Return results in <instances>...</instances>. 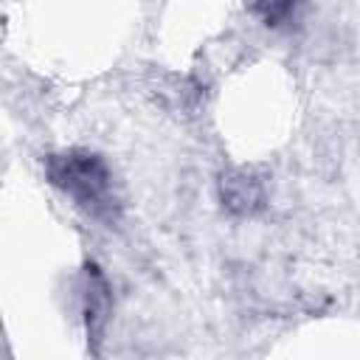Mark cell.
<instances>
[{"label":"cell","mask_w":360,"mask_h":360,"mask_svg":"<svg viewBox=\"0 0 360 360\" xmlns=\"http://www.w3.org/2000/svg\"><path fill=\"white\" fill-rule=\"evenodd\" d=\"M51 177L76 202H82L93 211H101L107 205L110 174L98 158H93V155H59L51 160Z\"/></svg>","instance_id":"1"}]
</instances>
